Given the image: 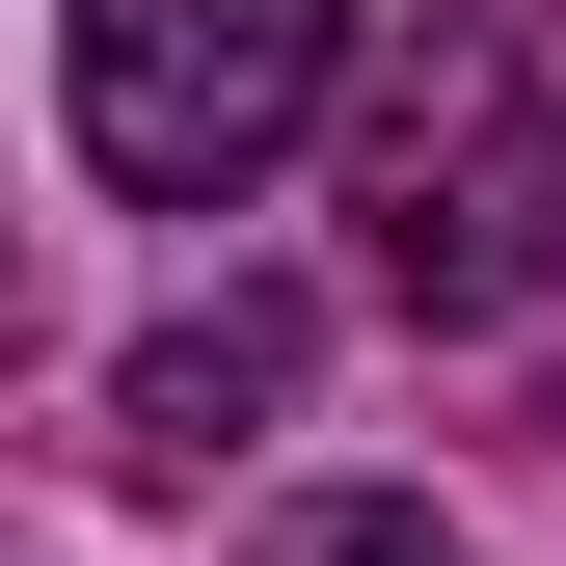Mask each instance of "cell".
I'll return each instance as SVG.
<instances>
[{
	"mask_svg": "<svg viewBox=\"0 0 566 566\" xmlns=\"http://www.w3.org/2000/svg\"><path fill=\"white\" fill-rule=\"evenodd\" d=\"M297 566H459L432 513H297Z\"/></svg>",
	"mask_w": 566,
	"mask_h": 566,
	"instance_id": "277c9868",
	"label": "cell"
},
{
	"mask_svg": "<svg viewBox=\"0 0 566 566\" xmlns=\"http://www.w3.org/2000/svg\"><path fill=\"white\" fill-rule=\"evenodd\" d=\"M350 217L405 324H513L566 270V0H432L350 108Z\"/></svg>",
	"mask_w": 566,
	"mask_h": 566,
	"instance_id": "6da1fadb",
	"label": "cell"
},
{
	"mask_svg": "<svg viewBox=\"0 0 566 566\" xmlns=\"http://www.w3.org/2000/svg\"><path fill=\"white\" fill-rule=\"evenodd\" d=\"M270 405H297V297H189V324H135L108 432H135V485H189V459H243Z\"/></svg>",
	"mask_w": 566,
	"mask_h": 566,
	"instance_id": "3957f363",
	"label": "cell"
},
{
	"mask_svg": "<svg viewBox=\"0 0 566 566\" xmlns=\"http://www.w3.org/2000/svg\"><path fill=\"white\" fill-rule=\"evenodd\" d=\"M54 108H82V163L135 217H243L350 108V0H82L54 28Z\"/></svg>",
	"mask_w": 566,
	"mask_h": 566,
	"instance_id": "7a4b0ae2",
	"label": "cell"
}]
</instances>
